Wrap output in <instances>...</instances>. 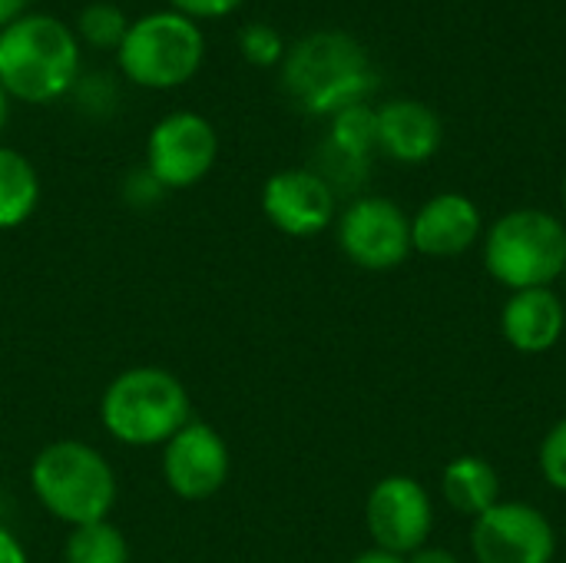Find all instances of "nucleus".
<instances>
[{"instance_id":"8","label":"nucleus","mask_w":566,"mask_h":563,"mask_svg":"<svg viewBox=\"0 0 566 563\" xmlns=\"http://www.w3.org/2000/svg\"><path fill=\"white\" fill-rule=\"evenodd\" d=\"M338 246L365 272L398 269L411 249V216L385 196H361L338 216Z\"/></svg>"},{"instance_id":"27","label":"nucleus","mask_w":566,"mask_h":563,"mask_svg":"<svg viewBox=\"0 0 566 563\" xmlns=\"http://www.w3.org/2000/svg\"><path fill=\"white\" fill-rule=\"evenodd\" d=\"M352 563H408L405 557H398V554H388V551H378V548H371V551H365V554H358Z\"/></svg>"},{"instance_id":"30","label":"nucleus","mask_w":566,"mask_h":563,"mask_svg":"<svg viewBox=\"0 0 566 563\" xmlns=\"http://www.w3.org/2000/svg\"><path fill=\"white\" fill-rule=\"evenodd\" d=\"M564 282H566V269H564Z\"/></svg>"},{"instance_id":"9","label":"nucleus","mask_w":566,"mask_h":563,"mask_svg":"<svg viewBox=\"0 0 566 563\" xmlns=\"http://www.w3.org/2000/svg\"><path fill=\"white\" fill-rule=\"evenodd\" d=\"M365 524L378 551L411 557L428 544L434 528L431 494L408 475H388L371 488L365 501Z\"/></svg>"},{"instance_id":"28","label":"nucleus","mask_w":566,"mask_h":563,"mask_svg":"<svg viewBox=\"0 0 566 563\" xmlns=\"http://www.w3.org/2000/svg\"><path fill=\"white\" fill-rule=\"evenodd\" d=\"M7 116H10V96H7L3 86H0V133H3V126H7Z\"/></svg>"},{"instance_id":"2","label":"nucleus","mask_w":566,"mask_h":563,"mask_svg":"<svg viewBox=\"0 0 566 563\" xmlns=\"http://www.w3.org/2000/svg\"><path fill=\"white\" fill-rule=\"evenodd\" d=\"M285 93L315 116H335L365 103L375 90L368 50L345 30H315L302 37L282 60Z\"/></svg>"},{"instance_id":"19","label":"nucleus","mask_w":566,"mask_h":563,"mask_svg":"<svg viewBox=\"0 0 566 563\" xmlns=\"http://www.w3.org/2000/svg\"><path fill=\"white\" fill-rule=\"evenodd\" d=\"M133 551L126 534L113 521L70 528L63 544V563H129Z\"/></svg>"},{"instance_id":"16","label":"nucleus","mask_w":566,"mask_h":563,"mask_svg":"<svg viewBox=\"0 0 566 563\" xmlns=\"http://www.w3.org/2000/svg\"><path fill=\"white\" fill-rule=\"evenodd\" d=\"M441 494L451 511L481 518L488 508H494L501 501V481H497V471L491 461H484L478 455H461L444 468Z\"/></svg>"},{"instance_id":"14","label":"nucleus","mask_w":566,"mask_h":563,"mask_svg":"<svg viewBox=\"0 0 566 563\" xmlns=\"http://www.w3.org/2000/svg\"><path fill=\"white\" fill-rule=\"evenodd\" d=\"M378 113V149L405 166H418L428 163L438 149H441V119L438 113L421 103V100H388L385 106L375 110Z\"/></svg>"},{"instance_id":"10","label":"nucleus","mask_w":566,"mask_h":563,"mask_svg":"<svg viewBox=\"0 0 566 563\" xmlns=\"http://www.w3.org/2000/svg\"><path fill=\"white\" fill-rule=\"evenodd\" d=\"M471 551L478 563H551L557 554V534L534 504L497 501L474 518Z\"/></svg>"},{"instance_id":"23","label":"nucleus","mask_w":566,"mask_h":563,"mask_svg":"<svg viewBox=\"0 0 566 563\" xmlns=\"http://www.w3.org/2000/svg\"><path fill=\"white\" fill-rule=\"evenodd\" d=\"M169 10L202 23V20H222L229 13H235L245 0H166Z\"/></svg>"},{"instance_id":"1","label":"nucleus","mask_w":566,"mask_h":563,"mask_svg":"<svg viewBox=\"0 0 566 563\" xmlns=\"http://www.w3.org/2000/svg\"><path fill=\"white\" fill-rule=\"evenodd\" d=\"M83 50L70 23L53 13H23L0 30V86L10 103L46 106L73 93Z\"/></svg>"},{"instance_id":"3","label":"nucleus","mask_w":566,"mask_h":563,"mask_svg":"<svg viewBox=\"0 0 566 563\" xmlns=\"http://www.w3.org/2000/svg\"><path fill=\"white\" fill-rule=\"evenodd\" d=\"M30 491L40 508L66 528L109 521L119 484L109 458L76 438L43 445L30 461Z\"/></svg>"},{"instance_id":"5","label":"nucleus","mask_w":566,"mask_h":563,"mask_svg":"<svg viewBox=\"0 0 566 563\" xmlns=\"http://www.w3.org/2000/svg\"><path fill=\"white\" fill-rule=\"evenodd\" d=\"M206 60V33L196 20L176 10H149L129 20L116 50L119 73L139 90L186 86Z\"/></svg>"},{"instance_id":"12","label":"nucleus","mask_w":566,"mask_h":563,"mask_svg":"<svg viewBox=\"0 0 566 563\" xmlns=\"http://www.w3.org/2000/svg\"><path fill=\"white\" fill-rule=\"evenodd\" d=\"M265 219L292 239H312L335 222V189L315 169H279L262 186Z\"/></svg>"},{"instance_id":"6","label":"nucleus","mask_w":566,"mask_h":563,"mask_svg":"<svg viewBox=\"0 0 566 563\" xmlns=\"http://www.w3.org/2000/svg\"><path fill=\"white\" fill-rule=\"evenodd\" d=\"M484 265L511 292L564 279L566 226L547 209H511L484 236Z\"/></svg>"},{"instance_id":"25","label":"nucleus","mask_w":566,"mask_h":563,"mask_svg":"<svg viewBox=\"0 0 566 563\" xmlns=\"http://www.w3.org/2000/svg\"><path fill=\"white\" fill-rule=\"evenodd\" d=\"M408 563H461L458 561V554L454 551H448V548H421V551H415L411 557H405Z\"/></svg>"},{"instance_id":"26","label":"nucleus","mask_w":566,"mask_h":563,"mask_svg":"<svg viewBox=\"0 0 566 563\" xmlns=\"http://www.w3.org/2000/svg\"><path fill=\"white\" fill-rule=\"evenodd\" d=\"M30 13V0H0V30Z\"/></svg>"},{"instance_id":"7","label":"nucleus","mask_w":566,"mask_h":563,"mask_svg":"<svg viewBox=\"0 0 566 563\" xmlns=\"http://www.w3.org/2000/svg\"><path fill=\"white\" fill-rule=\"evenodd\" d=\"M219 159V133L209 116L196 110H172L153 123L146 136V173L163 192L199 186Z\"/></svg>"},{"instance_id":"13","label":"nucleus","mask_w":566,"mask_h":563,"mask_svg":"<svg viewBox=\"0 0 566 563\" xmlns=\"http://www.w3.org/2000/svg\"><path fill=\"white\" fill-rule=\"evenodd\" d=\"M484 236V219L464 192H438L411 216V249L431 259H454L474 249Z\"/></svg>"},{"instance_id":"11","label":"nucleus","mask_w":566,"mask_h":563,"mask_svg":"<svg viewBox=\"0 0 566 563\" xmlns=\"http://www.w3.org/2000/svg\"><path fill=\"white\" fill-rule=\"evenodd\" d=\"M163 481L166 488L189 504L216 498L232 471V455L226 438L206 425V421H189L182 425L166 445H163Z\"/></svg>"},{"instance_id":"29","label":"nucleus","mask_w":566,"mask_h":563,"mask_svg":"<svg viewBox=\"0 0 566 563\" xmlns=\"http://www.w3.org/2000/svg\"><path fill=\"white\" fill-rule=\"evenodd\" d=\"M564 206H566V176H564Z\"/></svg>"},{"instance_id":"24","label":"nucleus","mask_w":566,"mask_h":563,"mask_svg":"<svg viewBox=\"0 0 566 563\" xmlns=\"http://www.w3.org/2000/svg\"><path fill=\"white\" fill-rule=\"evenodd\" d=\"M0 563H30L27 548L20 544V538L7 528H0Z\"/></svg>"},{"instance_id":"21","label":"nucleus","mask_w":566,"mask_h":563,"mask_svg":"<svg viewBox=\"0 0 566 563\" xmlns=\"http://www.w3.org/2000/svg\"><path fill=\"white\" fill-rule=\"evenodd\" d=\"M239 50H242L245 63H252V66H259V70L282 66V60H285V53H289L282 33H279L272 23H262V20L245 23V27L239 30Z\"/></svg>"},{"instance_id":"17","label":"nucleus","mask_w":566,"mask_h":563,"mask_svg":"<svg viewBox=\"0 0 566 563\" xmlns=\"http://www.w3.org/2000/svg\"><path fill=\"white\" fill-rule=\"evenodd\" d=\"M40 206L36 166L13 146H0V232L23 226Z\"/></svg>"},{"instance_id":"4","label":"nucleus","mask_w":566,"mask_h":563,"mask_svg":"<svg viewBox=\"0 0 566 563\" xmlns=\"http://www.w3.org/2000/svg\"><path fill=\"white\" fill-rule=\"evenodd\" d=\"M189 421V388L179 375L159 365L119 372L99 398V425L126 448H163Z\"/></svg>"},{"instance_id":"20","label":"nucleus","mask_w":566,"mask_h":563,"mask_svg":"<svg viewBox=\"0 0 566 563\" xmlns=\"http://www.w3.org/2000/svg\"><path fill=\"white\" fill-rule=\"evenodd\" d=\"M126 30H129V17L113 0H93V3H86L76 13V23H73V33L80 40V46L86 43L90 50H109V53L119 50Z\"/></svg>"},{"instance_id":"15","label":"nucleus","mask_w":566,"mask_h":563,"mask_svg":"<svg viewBox=\"0 0 566 563\" xmlns=\"http://www.w3.org/2000/svg\"><path fill=\"white\" fill-rule=\"evenodd\" d=\"M566 329L564 299L554 289H524L511 292L501 312V332L511 348L521 355H544L551 352Z\"/></svg>"},{"instance_id":"18","label":"nucleus","mask_w":566,"mask_h":563,"mask_svg":"<svg viewBox=\"0 0 566 563\" xmlns=\"http://www.w3.org/2000/svg\"><path fill=\"white\" fill-rule=\"evenodd\" d=\"M328 146L338 159L352 166H365L378 149V113L368 103L345 106L332 116Z\"/></svg>"},{"instance_id":"22","label":"nucleus","mask_w":566,"mask_h":563,"mask_svg":"<svg viewBox=\"0 0 566 563\" xmlns=\"http://www.w3.org/2000/svg\"><path fill=\"white\" fill-rule=\"evenodd\" d=\"M541 471L551 488L566 494V418H560L541 441Z\"/></svg>"}]
</instances>
